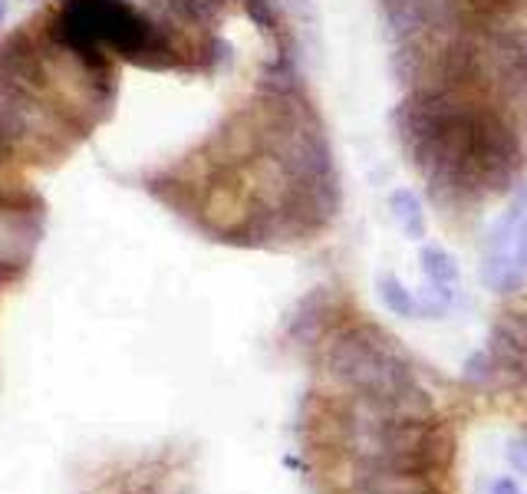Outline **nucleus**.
<instances>
[{"mask_svg":"<svg viewBox=\"0 0 527 494\" xmlns=\"http://www.w3.org/2000/svg\"><path fill=\"white\" fill-rule=\"evenodd\" d=\"M465 379L478 389H488L498 383V366H495V359H491L488 346L485 350H475L465 359Z\"/></svg>","mask_w":527,"mask_h":494,"instance_id":"obj_11","label":"nucleus"},{"mask_svg":"<svg viewBox=\"0 0 527 494\" xmlns=\"http://www.w3.org/2000/svg\"><path fill=\"white\" fill-rule=\"evenodd\" d=\"M392 43L422 33H458L468 27L465 0H376Z\"/></svg>","mask_w":527,"mask_h":494,"instance_id":"obj_3","label":"nucleus"},{"mask_svg":"<svg viewBox=\"0 0 527 494\" xmlns=\"http://www.w3.org/2000/svg\"><path fill=\"white\" fill-rule=\"evenodd\" d=\"M333 313V290L330 287H317L313 294H307L297 303L294 317H290V336L300 346H313L327 336V317Z\"/></svg>","mask_w":527,"mask_h":494,"instance_id":"obj_6","label":"nucleus"},{"mask_svg":"<svg viewBox=\"0 0 527 494\" xmlns=\"http://www.w3.org/2000/svg\"><path fill=\"white\" fill-rule=\"evenodd\" d=\"M508 465L518 471V475H527V432H521L518 439L508 442Z\"/></svg>","mask_w":527,"mask_h":494,"instance_id":"obj_13","label":"nucleus"},{"mask_svg":"<svg viewBox=\"0 0 527 494\" xmlns=\"http://www.w3.org/2000/svg\"><path fill=\"white\" fill-rule=\"evenodd\" d=\"M7 14H10V4H7V0H0V27L7 24Z\"/></svg>","mask_w":527,"mask_h":494,"instance_id":"obj_16","label":"nucleus"},{"mask_svg":"<svg viewBox=\"0 0 527 494\" xmlns=\"http://www.w3.org/2000/svg\"><path fill=\"white\" fill-rule=\"evenodd\" d=\"M0 83L50 99V70L40 40L30 30H10L0 37Z\"/></svg>","mask_w":527,"mask_h":494,"instance_id":"obj_4","label":"nucleus"},{"mask_svg":"<svg viewBox=\"0 0 527 494\" xmlns=\"http://www.w3.org/2000/svg\"><path fill=\"white\" fill-rule=\"evenodd\" d=\"M488 353L498 366V379L504 383L527 379V313H501L488 333Z\"/></svg>","mask_w":527,"mask_h":494,"instance_id":"obj_5","label":"nucleus"},{"mask_svg":"<svg viewBox=\"0 0 527 494\" xmlns=\"http://www.w3.org/2000/svg\"><path fill=\"white\" fill-rule=\"evenodd\" d=\"M14 155H17V149H14V145H10V139L4 136V129H0V168L10 165V159H14Z\"/></svg>","mask_w":527,"mask_h":494,"instance_id":"obj_15","label":"nucleus"},{"mask_svg":"<svg viewBox=\"0 0 527 494\" xmlns=\"http://www.w3.org/2000/svg\"><path fill=\"white\" fill-rule=\"evenodd\" d=\"M491 494H524V491H521V485H518V478L498 475L495 481H491Z\"/></svg>","mask_w":527,"mask_h":494,"instance_id":"obj_14","label":"nucleus"},{"mask_svg":"<svg viewBox=\"0 0 527 494\" xmlns=\"http://www.w3.org/2000/svg\"><path fill=\"white\" fill-rule=\"evenodd\" d=\"M419 264H422V274H425V280H429V284L455 287L458 277H462V271H458V261L445 251L442 244H422Z\"/></svg>","mask_w":527,"mask_h":494,"instance_id":"obj_10","label":"nucleus"},{"mask_svg":"<svg viewBox=\"0 0 527 494\" xmlns=\"http://www.w3.org/2000/svg\"><path fill=\"white\" fill-rule=\"evenodd\" d=\"M389 211L406 238H412V241L425 238V205L412 188H396V192L389 195Z\"/></svg>","mask_w":527,"mask_h":494,"instance_id":"obj_8","label":"nucleus"},{"mask_svg":"<svg viewBox=\"0 0 527 494\" xmlns=\"http://www.w3.org/2000/svg\"><path fill=\"white\" fill-rule=\"evenodd\" d=\"M376 294L379 300H383V307L392 313V317H402V320H412L419 313V300L416 294L402 284V280L396 274H379L376 277Z\"/></svg>","mask_w":527,"mask_h":494,"instance_id":"obj_9","label":"nucleus"},{"mask_svg":"<svg viewBox=\"0 0 527 494\" xmlns=\"http://www.w3.org/2000/svg\"><path fill=\"white\" fill-rule=\"evenodd\" d=\"M327 373L336 383L350 386L356 396H373L383 402H396L419 386L396 340L373 323L343 327L333 336L327 346Z\"/></svg>","mask_w":527,"mask_h":494,"instance_id":"obj_2","label":"nucleus"},{"mask_svg":"<svg viewBox=\"0 0 527 494\" xmlns=\"http://www.w3.org/2000/svg\"><path fill=\"white\" fill-rule=\"evenodd\" d=\"M419 300V313H425V317L439 320L448 313V307H452V287H439V284H429L422 290Z\"/></svg>","mask_w":527,"mask_h":494,"instance_id":"obj_12","label":"nucleus"},{"mask_svg":"<svg viewBox=\"0 0 527 494\" xmlns=\"http://www.w3.org/2000/svg\"><path fill=\"white\" fill-rule=\"evenodd\" d=\"M257 96L267 99H290V96H307V80L297 70L294 56L280 53L274 63H267L257 80Z\"/></svg>","mask_w":527,"mask_h":494,"instance_id":"obj_7","label":"nucleus"},{"mask_svg":"<svg viewBox=\"0 0 527 494\" xmlns=\"http://www.w3.org/2000/svg\"><path fill=\"white\" fill-rule=\"evenodd\" d=\"M392 132L442 218L521 188L527 168L521 119L491 96L409 89L392 109Z\"/></svg>","mask_w":527,"mask_h":494,"instance_id":"obj_1","label":"nucleus"}]
</instances>
